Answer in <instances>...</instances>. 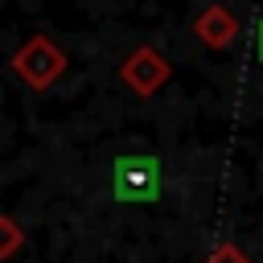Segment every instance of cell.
Here are the masks:
<instances>
[{"label": "cell", "mask_w": 263, "mask_h": 263, "mask_svg": "<svg viewBox=\"0 0 263 263\" xmlns=\"http://www.w3.org/2000/svg\"><path fill=\"white\" fill-rule=\"evenodd\" d=\"M259 58H263V29H259Z\"/></svg>", "instance_id": "52a82bcc"}, {"label": "cell", "mask_w": 263, "mask_h": 263, "mask_svg": "<svg viewBox=\"0 0 263 263\" xmlns=\"http://www.w3.org/2000/svg\"><path fill=\"white\" fill-rule=\"evenodd\" d=\"M205 263H251V255H247L238 242H218V247L205 255Z\"/></svg>", "instance_id": "8992f818"}, {"label": "cell", "mask_w": 263, "mask_h": 263, "mask_svg": "<svg viewBox=\"0 0 263 263\" xmlns=\"http://www.w3.org/2000/svg\"><path fill=\"white\" fill-rule=\"evenodd\" d=\"M21 247H25V230H21V222L8 218V214H0V259H12Z\"/></svg>", "instance_id": "5b68a950"}, {"label": "cell", "mask_w": 263, "mask_h": 263, "mask_svg": "<svg viewBox=\"0 0 263 263\" xmlns=\"http://www.w3.org/2000/svg\"><path fill=\"white\" fill-rule=\"evenodd\" d=\"M8 66H12V74H16L29 90H49V86L66 74V53L58 49L53 37L37 33V37H29V41L8 58Z\"/></svg>", "instance_id": "6da1fadb"}, {"label": "cell", "mask_w": 263, "mask_h": 263, "mask_svg": "<svg viewBox=\"0 0 263 263\" xmlns=\"http://www.w3.org/2000/svg\"><path fill=\"white\" fill-rule=\"evenodd\" d=\"M156 181H160V168H156V160H115V189L123 193V201H148L152 193H156Z\"/></svg>", "instance_id": "277c9868"}, {"label": "cell", "mask_w": 263, "mask_h": 263, "mask_svg": "<svg viewBox=\"0 0 263 263\" xmlns=\"http://www.w3.org/2000/svg\"><path fill=\"white\" fill-rule=\"evenodd\" d=\"M168 78H173V66H168V58H164L160 49H152V45H136V49L119 62V82H123L132 95H140V99L156 95Z\"/></svg>", "instance_id": "7a4b0ae2"}, {"label": "cell", "mask_w": 263, "mask_h": 263, "mask_svg": "<svg viewBox=\"0 0 263 263\" xmlns=\"http://www.w3.org/2000/svg\"><path fill=\"white\" fill-rule=\"evenodd\" d=\"M193 33H197V41L201 45H210V49H230L234 41H238V33H242V25H238V16L226 8V4H205L197 16H193Z\"/></svg>", "instance_id": "3957f363"}]
</instances>
